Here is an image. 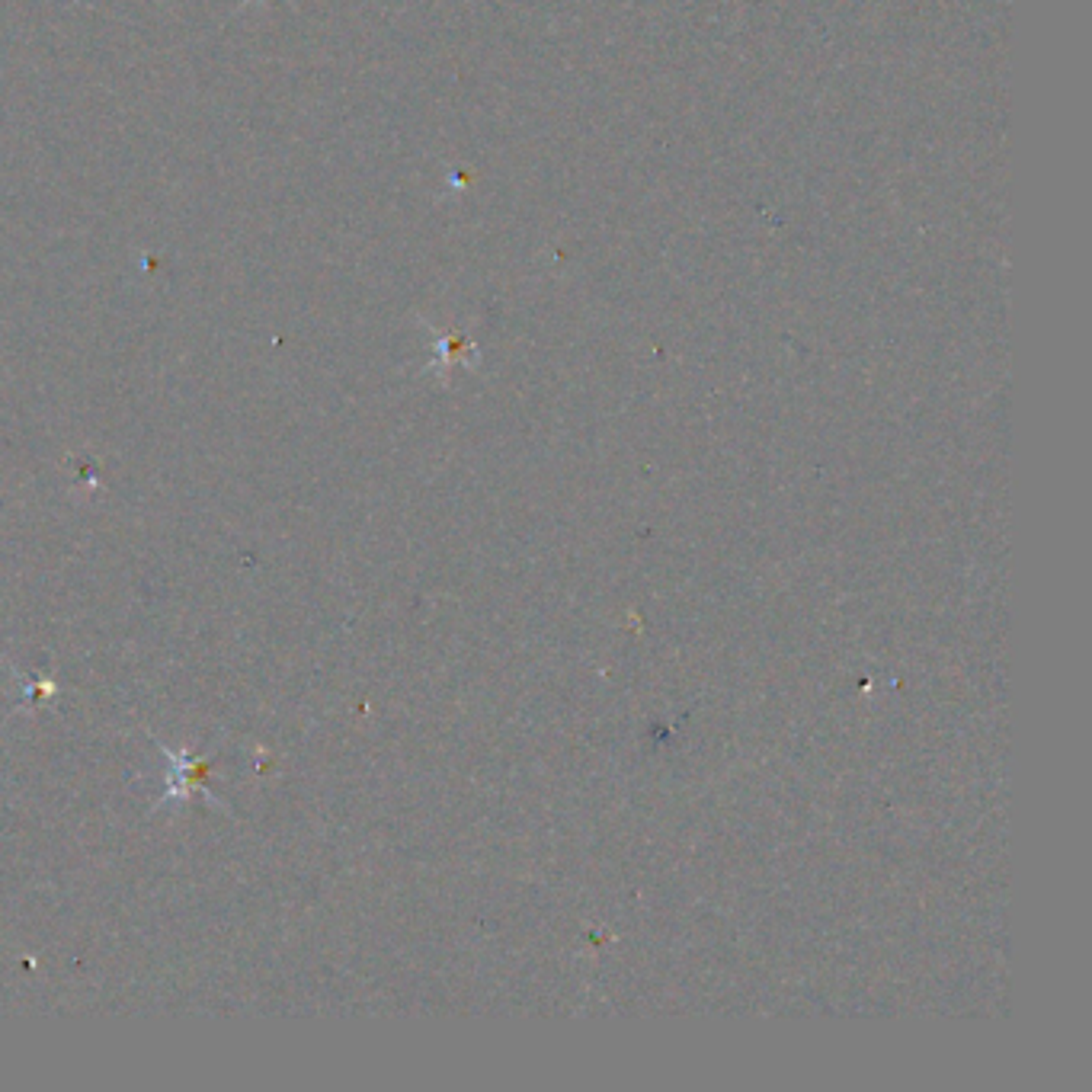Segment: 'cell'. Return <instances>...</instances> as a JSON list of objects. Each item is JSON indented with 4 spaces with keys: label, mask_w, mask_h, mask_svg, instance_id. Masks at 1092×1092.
I'll return each mask as SVG.
<instances>
[{
    "label": "cell",
    "mask_w": 1092,
    "mask_h": 1092,
    "mask_svg": "<svg viewBox=\"0 0 1092 1092\" xmlns=\"http://www.w3.org/2000/svg\"><path fill=\"white\" fill-rule=\"evenodd\" d=\"M208 769V763H190V759H183V756H177L173 759V788H170V794H180V792H190V788H199L202 794H206L208 801H215L212 798V792H208V785H202V772Z\"/></svg>",
    "instance_id": "1"
}]
</instances>
